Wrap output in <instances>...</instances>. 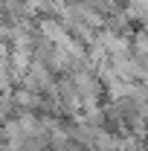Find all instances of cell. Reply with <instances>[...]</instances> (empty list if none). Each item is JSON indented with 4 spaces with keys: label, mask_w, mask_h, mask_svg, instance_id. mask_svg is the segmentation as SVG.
<instances>
[{
    "label": "cell",
    "mask_w": 148,
    "mask_h": 151,
    "mask_svg": "<svg viewBox=\"0 0 148 151\" xmlns=\"http://www.w3.org/2000/svg\"><path fill=\"white\" fill-rule=\"evenodd\" d=\"M26 76H29V84H32V87H47V84H50V67H44L41 61H35V64L26 70Z\"/></svg>",
    "instance_id": "cell-1"
}]
</instances>
